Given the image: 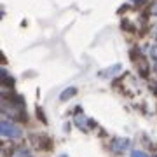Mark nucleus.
<instances>
[{
	"label": "nucleus",
	"instance_id": "nucleus-7",
	"mask_svg": "<svg viewBox=\"0 0 157 157\" xmlns=\"http://www.w3.org/2000/svg\"><path fill=\"white\" fill-rule=\"evenodd\" d=\"M131 157H148L143 150H133L131 152Z\"/></svg>",
	"mask_w": 157,
	"mask_h": 157
},
{
	"label": "nucleus",
	"instance_id": "nucleus-9",
	"mask_svg": "<svg viewBox=\"0 0 157 157\" xmlns=\"http://www.w3.org/2000/svg\"><path fill=\"white\" fill-rule=\"evenodd\" d=\"M133 2H136V4H141V2H145V0H133Z\"/></svg>",
	"mask_w": 157,
	"mask_h": 157
},
{
	"label": "nucleus",
	"instance_id": "nucleus-8",
	"mask_svg": "<svg viewBox=\"0 0 157 157\" xmlns=\"http://www.w3.org/2000/svg\"><path fill=\"white\" fill-rule=\"evenodd\" d=\"M152 14H154V16H157V2L152 6Z\"/></svg>",
	"mask_w": 157,
	"mask_h": 157
},
{
	"label": "nucleus",
	"instance_id": "nucleus-3",
	"mask_svg": "<svg viewBox=\"0 0 157 157\" xmlns=\"http://www.w3.org/2000/svg\"><path fill=\"white\" fill-rule=\"evenodd\" d=\"M129 145H131V141L128 138H115L112 141V150L115 154H122V152H126L129 148Z\"/></svg>",
	"mask_w": 157,
	"mask_h": 157
},
{
	"label": "nucleus",
	"instance_id": "nucleus-2",
	"mask_svg": "<svg viewBox=\"0 0 157 157\" xmlns=\"http://www.w3.org/2000/svg\"><path fill=\"white\" fill-rule=\"evenodd\" d=\"M73 122H75V126H77L80 131H86V129L91 126V124H87V122H91V121L86 117V113L82 112L80 108H77V110H75V113H73Z\"/></svg>",
	"mask_w": 157,
	"mask_h": 157
},
{
	"label": "nucleus",
	"instance_id": "nucleus-1",
	"mask_svg": "<svg viewBox=\"0 0 157 157\" xmlns=\"http://www.w3.org/2000/svg\"><path fill=\"white\" fill-rule=\"evenodd\" d=\"M0 133H2L4 138H9V140H21V136H23L21 128L16 122L7 121V119L0 122Z\"/></svg>",
	"mask_w": 157,
	"mask_h": 157
},
{
	"label": "nucleus",
	"instance_id": "nucleus-6",
	"mask_svg": "<svg viewBox=\"0 0 157 157\" xmlns=\"http://www.w3.org/2000/svg\"><path fill=\"white\" fill-rule=\"evenodd\" d=\"M150 58H152V63H154V70H157V44L150 45Z\"/></svg>",
	"mask_w": 157,
	"mask_h": 157
},
{
	"label": "nucleus",
	"instance_id": "nucleus-5",
	"mask_svg": "<svg viewBox=\"0 0 157 157\" xmlns=\"http://www.w3.org/2000/svg\"><path fill=\"white\" fill-rule=\"evenodd\" d=\"M75 94H77V89H75V87H67V89L59 94V100H61V101H68L70 98H73Z\"/></svg>",
	"mask_w": 157,
	"mask_h": 157
},
{
	"label": "nucleus",
	"instance_id": "nucleus-4",
	"mask_svg": "<svg viewBox=\"0 0 157 157\" xmlns=\"http://www.w3.org/2000/svg\"><path fill=\"white\" fill-rule=\"evenodd\" d=\"M9 157H33V155L30 154L28 148H25V147H17V148H14V150L9 154Z\"/></svg>",
	"mask_w": 157,
	"mask_h": 157
},
{
	"label": "nucleus",
	"instance_id": "nucleus-10",
	"mask_svg": "<svg viewBox=\"0 0 157 157\" xmlns=\"http://www.w3.org/2000/svg\"><path fill=\"white\" fill-rule=\"evenodd\" d=\"M59 157H68V155H67V154H61V155H59Z\"/></svg>",
	"mask_w": 157,
	"mask_h": 157
}]
</instances>
